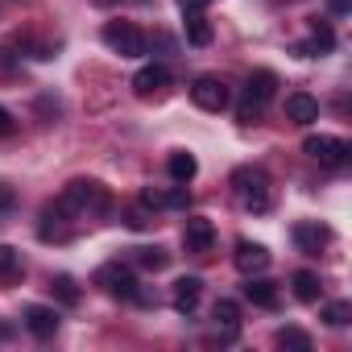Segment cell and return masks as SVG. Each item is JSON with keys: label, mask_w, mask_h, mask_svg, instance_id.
<instances>
[{"label": "cell", "mask_w": 352, "mask_h": 352, "mask_svg": "<svg viewBox=\"0 0 352 352\" xmlns=\"http://www.w3.org/2000/svg\"><path fill=\"white\" fill-rule=\"evenodd\" d=\"M133 253H137V265L141 270H166L170 265V253L157 249V245H145V249H133Z\"/></svg>", "instance_id": "23"}, {"label": "cell", "mask_w": 352, "mask_h": 352, "mask_svg": "<svg viewBox=\"0 0 352 352\" xmlns=\"http://www.w3.org/2000/svg\"><path fill=\"white\" fill-rule=\"evenodd\" d=\"M0 208H5V212H9V208H13V191H9V187H5V183H0Z\"/></svg>", "instance_id": "31"}, {"label": "cell", "mask_w": 352, "mask_h": 352, "mask_svg": "<svg viewBox=\"0 0 352 352\" xmlns=\"http://www.w3.org/2000/svg\"><path fill=\"white\" fill-rule=\"evenodd\" d=\"M336 50V34H331V25L327 21H311V42L307 46H298V54H307V58H319V54H331Z\"/></svg>", "instance_id": "13"}, {"label": "cell", "mask_w": 352, "mask_h": 352, "mask_svg": "<svg viewBox=\"0 0 352 352\" xmlns=\"http://www.w3.org/2000/svg\"><path fill=\"white\" fill-rule=\"evenodd\" d=\"M199 298H204V282L199 278H179L174 282V311L179 315H195V307H199Z\"/></svg>", "instance_id": "11"}, {"label": "cell", "mask_w": 352, "mask_h": 352, "mask_svg": "<svg viewBox=\"0 0 352 352\" xmlns=\"http://www.w3.org/2000/svg\"><path fill=\"white\" fill-rule=\"evenodd\" d=\"M21 274H25V265H21V253H17L13 245H0V282H5V286H13V282H21Z\"/></svg>", "instance_id": "20"}, {"label": "cell", "mask_w": 352, "mask_h": 352, "mask_svg": "<svg viewBox=\"0 0 352 352\" xmlns=\"http://www.w3.org/2000/svg\"><path fill=\"white\" fill-rule=\"evenodd\" d=\"M232 261H236L241 274H265V270H270V249L257 245V241H236Z\"/></svg>", "instance_id": "9"}, {"label": "cell", "mask_w": 352, "mask_h": 352, "mask_svg": "<svg viewBox=\"0 0 352 352\" xmlns=\"http://www.w3.org/2000/svg\"><path fill=\"white\" fill-rule=\"evenodd\" d=\"M212 319H216V327H224V336H228V340L241 331V307H236L232 298H220V302L212 307Z\"/></svg>", "instance_id": "18"}, {"label": "cell", "mask_w": 352, "mask_h": 352, "mask_svg": "<svg viewBox=\"0 0 352 352\" xmlns=\"http://www.w3.org/2000/svg\"><path fill=\"white\" fill-rule=\"evenodd\" d=\"M166 87H170V71H166L162 63H149V67H141V71L133 75V91H137L141 100L166 96Z\"/></svg>", "instance_id": "7"}, {"label": "cell", "mask_w": 352, "mask_h": 352, "mask_svg": "<svg viewBox=\"0 0 352 352\" xmlns=\"http://www.w3.org/2000/svg\"><path fill=\"white\" fill-rule=\"evenodd\" d=\"M25 327H30L38 340H50V336L58 331V311H50V307H30V311H25Z\"/></svg>", "instance_id": "16"}, {"label": "cell", "mask_w": 352, "mask_h": 352, "mask_svg": "<svg viewBox=\"0 0 352 352\" xmlns=\"http://www.w3.org/2000/svg\"><path fill=\"white\" fill-rule=\"evenodd\" d=\"M232 187H236V199L245 204V212H253V216H265L270 212L274 191H270V174L261 166H241L232 174Z\"/></svg>", "instance_id": "2"}, {"label": "cell", "mask_w": 352, "mask_h": 352, "mask_svg": "<svg viewBox=\"0 0 352 352\" xmlns=\"http://www.w3.org/2000/svg\"><path fill=\"white\" fill-rule=\"evenodd\" d=\"M58 216H75V220H87V216H104L108 208H112V199H108V191H104V183H91V179H75L54 204H50Z\"/></svg>", "instance_id": "1"}, {"label": "cell", "mask_w": 352, "mask_h": 352, "mask_svg": "<svg viewBox=\"0 0 352 352\" xmlns=\"http://www.w3.org/2000/svg\"><path fill=\"white\" fill-rule=\"evenodd\" d=\"M124 224H129V228H145V224H149V216H145V212H137V208H133V212H129V220H124Z\"/></svg>", "instance_id": "29"}, {"label": "cell", "mask_w": 352, "mask_h": 352, "mask_svg": "<svg viewBox=\"0 0 352 352\" xmlns=\"http://www.w3.org/2000/svg\"><path fill=\"white\" fill-rule=\"evenodd\" d=\"M302 153L307 157H315L319 166H327V170H340L344 162H348V141H340V137H327V133H319V137H307L302 141Z\"/></svg>", "instance_id": "5"}, {"label": "cell", "mask_w": 352, "mask_h": 352, "mask_svg": "<svg viewBox=\"0 0 352 352\" xmlns=\"http://www.w3.org/2000/svg\"><path fill=\"white\" fill-rule=\"evenodd\" d=\"M348 319H352V307H348V302H327V307H323V323H327V327H344Z\"/></svg>", "instance_id": "25"}, {"label": "cell", "mask_w": 352, "mask_h": 352, "mask_svg": "<svg viewBox=\"0 0 352 352\" xmlns=\"http://www.w3.org/2000/svg\"><path fill=\"white\" fill-rule=\"evenodd\" d=\"M319 294H323V282H319L315 274L298 270V274H294V298H298V302H319Z\"/></svg>", "instance_id": "22"}, {"label": "cell", "mask_w": 352, "mask_h": 352, "mask_svg": "<svg viewBox=\"0 0 352 352\" xmlns=\"http://www.w3.org/2000/svg\"><path fill=\"white\" fill-rule=\"evenodd\" d=\"M191 100L204 108V112H224L228 108V87L216 79V75H199L191 83Z\"/></svg>", "instance_id": "6"}, {"label": "cell", "mask_w": 352, "mask_h": 352, "mask_svg": "<svg viewBox=\"0 0 352 352\" xmlns=\"http://www.w3.org/2000/svg\"><path fill=\"white\" fill-rule=\"evenodd\" d=\"M261 112H265V108H261L257 100L241 96V104H236V120H241V124H257V120H261Z\"/></svg>", "instance_id": "26"}, {"label": "cell", "mask_w": 352, "mask_h": 352, "mask_svg": "<svg viewBox=\"0 0 352 352\" xmlns=\"http://www.w3.org/2000/svg\"><path fill=\"white\" fill-rule=\"evenodd\" d=\"M331 9H336V13H344V9H348V0H331Z\"/></svg>", "instance_id": "32"}, {"label": "cell", "mask_w": 352, "mask_h": 352, "mask_svg": "<svg viewBox=\"0 0 352 352\" xmlns=\"http://www.w3.org/2000/svg\"><path fill=\"white\" fill-rule=\"evenodd\" d=\"M96 286H104V294H112V298H141L137 274H133L129 265H120V261L100 265V270H96Z\"/></svg>", "instance_id": "4"}, {"label": "cell", "mask_w": 352, "mask_h": 352, "mask_svg": "<svg viewBox=\"0 0 352 352\" xmlns=\"http://www.w3.org/2000/svg\"><path fill=\"white\" fill-rule=\"evenodd\" d=\"M278 348H290V352H311V336L298 331V327H282L278 331Z\"/></svg>", "instance_id": "24"}, {"label": "cell", "mask_w": 352, "mask_h": 352, "mask_svg": "<svg viewBox=\"0 0 352 352\" xmlns=\"http://www.w3.org/2000/svg\"><path fill=\"white\" fill-rule=\"evenodd\" d=\"M245 298L253 302V307H261V311H278V286L274 282H265V278H253L249 274V286H245Z\"/></svg>", "instance_id": "14"}, {"label": "cell", "mask_w": 352, "mask_h": 352, "mask_svg": "<svg viewBox=\"0 0 352 352\" xmlns=\"http://www.w3.org/2000/svg\"><path fill=\"white\" fill-rule=\"evenodd\" d=\"M50 290H54V294H58L67 307H75V302H79V286H75L67 274H63V278H54V282H50Z\"/></svg>", "instance_id": "27"}, {"label": "cell", "mask_w": 352, "mask_h": 352, "mask_svg": "<svg viewBox=\"0 0 352 352\" xmlns=\"http://www.w3.org/2000/svg\"><path fill=\"white\" fill-rule=\"evenodd\" d=\"M274 91H278V75H274V71H253V75H249V83H245V96H249V100H257L261 108L274 100Z\"/></svg>", "instance_id": "15"}, {"label": "cell", "mask_w": 352, "mask_h": 352, "mask_svg": "<svg viewBox=\"0 0 352 352\" xmlns=\"http://www.w3.org/2000/svg\"><path fill=\"white\" fill-rule=\"evenodd\" d=\"M100 38H104V46L116 50L120 58H141V54H145V34H141L133 21H108Z\"/></svg>", "instance_id": "3"}, {"label": "cell", "mask_w": 352, "mask_h": 352, "mask_svg": "<svg viewBox=\"0 0 352 352\" xmlns=\"http://www.w3.org/2000/svg\"><path fill=\"white\" fill-rule=\"evenodd\" d=\"M286 116H290L294 124H315V120H319V100L307 96V91H290V96H286Z\"/></svg>", "instance_id": "12"}, {"label": "cell", "mask_w": 352, "mask_h": 352, "mask_svg": "<svg viewBox=\"0 0 352 352\" xmlns=\"http://www.w3.org/2000/svg\"><path fill=\"white\" fill-rule=\"evenodd\" d=\"M96 5H116V0H96Z\"/></svg>", "instance_id": "33"}, {"label": "cell", "mask_w": 352, "mask_h": 352, "mask_svg": "<svg viewBox=\"0 0 352 352\" xmlns=\"http://www.w3.org/2000/svg\"><path fill=\"white\" fill-rule=\"evenodd\" d=\"M179 5H183V13H191V9H208L212 0H179Z\"/></svg>", "instance_id": "30"}, {"label": "cell", "mask_w": 352, "mask_h": 352, "mask_svg": "<svg viewBox=\"0 0 352 352\" xmlns=\"http://www.w3.org/2000/svg\"><path fill=\"white\" fill-rule=\"evenodd\" d=\"M183 245H187V253H212V245H216V228H212V220H204V216H191L187 224H183Z\"/></svg>", "instance_id": "8"}, {"label": "cell", "mask_w": 352, "mask_h": 352, "mask_svg": "<svg viewBox=\"0 0 352 352\" xmlns=\"http://www.w3.org/2000/svg\"><path fill=\"white\" fill-rule=\"evenodd\" d=\"M187 17V42L191 46H208L212 42V21L204 17V9H191V13H183Z\"/></svg>", "instance_id": "21"}, {"label": "cell", "mask_w": 352, "mask_h": 352, "mask_svg": "<svg viewBox=\"0 0 352 352\" xmlns=\"http://www.w3.org/2000/svg\"><path fill=\"white\" fill-rule=\"evenodd\" d=\"M141 204L145 208H187V191H162V187H145L141 191Z\"/></svg>", "instance_id": "19"}, {"label": "cell", "mask_w": 352, "mask_h": 352, "mask_svg": "<svg viewBox=\"0 0 352 352\" xmlns=\"http://www.w3.org/2000/svg\"><path fill=\"white\" fill-rule=\"evenodd\" d=\"M166 170H170V179L179 183V187H187L191 179H195V170H199V162H195V153H187V149H179V153H170V162H166Z\"/></svg>", "instance_id": "17"}, {"label": "cell", "mask_w": 352, "mask_h": 352, "mask_svg": "<svg viewBox=\"0 0 352 352\" xmlns=\"http://www.w3.org/2000/svg\"><path fill=\"white\" fill-rule=\"evenodd\" d=\"M327 241H331V232H327L323 224H311V220L294 224V245H298V253H307V257H319V253L327 249Z\"/></svg>", "instance_id": "10"}, {"label": "cell", "mask_w": 352, "mask_h": 352, "mask_svg": "<svg viewBox=\"0 0 352 352\" xmlns=\"http://www.w3.org/2000/svg\"><path fill=\"white\" fill-rule=\"evenodd\" d=\"M13 129H17V120L9 116V108H0V137H13Z\"/></svg>", "instance_id": "28"}]
</instances>
